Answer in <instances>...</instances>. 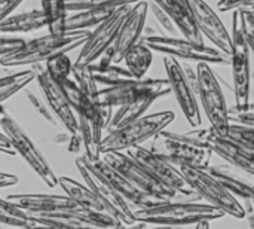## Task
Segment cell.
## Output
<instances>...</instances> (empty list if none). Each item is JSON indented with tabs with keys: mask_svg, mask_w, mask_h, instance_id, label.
<instances>
[{
	"mask_svg": "<svg viewBox=\"0 0 254 229\" xmlns=\"http://www.w3.org/2000/svg\"><path fill=\"white\" fill-rule=\"evenodd\" d=\"M135 221L144 222L150 225H164V227H176L183 228L188 225H199L202 222H213L226 216L220 209L208 204V203H159L147 209L135 210Z\"/></svg>",
	"mask_w": 254,
	"mask_h": 229,
	"instance_id": "1",
	"label": "cell"
},
{
	"mask_svg": "<svg viewBox=\"0 0 254 229\" xmlns=\"http://www.w3.org/2000/svg\"><path fill=\"white\" fill-rule=\"evenodd\" d=\"M91 30H82V31H64L60 34H51L40 36L36 39H31L27 42V45L16 52L15 55L0 60V64L3 67H18V66H34V64H45L51 58L67 54L73 51L74 48H82L89 36Z\"/></svg>",
	"mask_w": 254,
	"mask_h": 229,
	"instance_id": "2",
	"label": "cell"
},
{
	"mask_svg": "<svg viewBox=\"0 0 254 229\" xmlns=\"http://www.w3.org/2000/svg\"><path fill=\"white\" fill-rule=\"evenodd\" d=\"M176 115L171 110H164L152 115H144L143 118L107 133L104 136L101 152L109 151H129L137 146H143L144 142L150 139H156L165 128L174 121Z\"/></svg>",
	"mask_w": 254,
	"mask_h": 229,
	"instance_id": "3",
	"label": "cell"
},
{
	"mask_svg": "<svg viewBox=\"0 0 254 229\" xmlns=\"http://www.w3.org/2000/svg\"><path fill=\"white\" fill-rule=\"evenodd\" d=\"M232 82H234V97L235 109L243 110L250 103V86H252V63H250V46L246 37V27L243 10H234L232 16Z\"/></svg>",
	"mask_w": 254,
	"mask_h": 229,
	"instance_id": "4",
	"label": "cell"
},
{
	"mask_svg": "<svg viewBox=\"0 0 254 229\" xmlns=\"http://www.w3.org/2000/svg\"><path fill=\"white\" fill-rule=\"evenodd\" d=\"M150 149L176 165H192L199 168H208L214 153L210 145L196 142L186 134L171 131H162L155 139Z\"/></svg>",
	"mask_w": 254,
	"mask_h": 229,
	"instance_id": "5",
	"label": "cell"
},
{
	"mask_svg": "<svg viewBox=\"0 0 254 229\" xmlns=\"http://www.w3.org/2000/svg\"><path fill=\"white\" fill-rule=\"evenodd\" d=\"M185 176L189 186L195 191L199 198H204L205 203L220 209L226 215L243 219L246 218V207L232 195L207 168L192 167V165H177Z\"/></svg>",
	"mask_w": 254,
	"mask_h": 229,
	"instance_id": "6",
	"label": "cell"
},
{
	"mask_svg": "<svg viewBox=\"0 0 254 229\" xmlns=\"http://www.w3.org/2000/svg\"><path fill=\"white\" fill-rule=\"evenodd\" d=\"M196 72L199 80L198 98L210 121V127L219 136L228 137L232 122L229 118V106L222 91L219 77L211 69V64L207 63H198Z\"/></svg>",
	"mask_w": 254,
	"mask_h": 229,
	"instance_id": "7",
	"label": "cell"
},
{
	"mask_svg": "<svg viewBox=\"0 0 254 229\" xmlns=\"http://www.w3.org/2000/svg\"><path fill=\"white\" fill-rule=\"evenodd\" d=\"M101 159L107 162L112 168H115L118 173H121L137 189L158 200L159 203H168L177 197L174 191L162 185L141 162H138L128 152L125 153V152H118V151H109L103 153Z\"/></svg>",
	"mask_w": 254,
	"mask_h": 229,
	"instance_id": "8",
	"label": "cell"
},
{
	"mask_svg": "<svg viewBox=\"0 0 254 229\" xmlns=\"http://www.w3.org/2000/svg\"><path fill=\"white\" fill-rule=\"evenodd\" d=\"M76 167L80 176L83 177L85 185L89 186L91 191L97 195L100 203L107 210L109 216H112L115 221L121 222L125 227L137 224L134 209L122 197H119L115 189L107 183V180L98 173L94 161L88 159L85 155H80L76 158Z\"/></svg>",
	"mask_w": 254,
	"mask_h": 229,
	"instance_id": "9",
	"label": "cell"
},
{
	"mask_svg": "<svg viewBox=\"0 0 254 229\" xmlns=\"http://www.w3.org/2000/svg\"><path fill=\"white\" fill-rule=\"evenodd\" d=\"M141 42L152 51L165 54L174 58H183L188 61L207 63V64H231V58L217 48L193 43L185 37H167V36H143Z\"/></svg>",
	"mask_w": 254,
	"mask_h": 229,
	"instance_id": "10",
	"label": "cell"
},
{
	"mask_svg": "<svg viewBox=\"0 0 254 229\" xmlns=\"http://www.w3.org/2000/svg\"><path fill=\"white\" fill-rule=\"evenodd\" d=\"M0 125L3 133L12 140L16 153L31 167V170L48 185V188H55L60 185V179L55 176L46 158L42 155L39 148L27 136V133L18 125V122L6 113V109L1 107Z\"/></svg>",
	"mask_w": 254,
	"mask_h": 229,
	"instance_id": "11",
	"label": "cell"
},
{
	"mask_svg": "<svg viewBox=\"0 0 254 229\" xmlns=\"http://www.w3.org/2000/svg\"><path fill=\"white\" fill-rule=\"evenodd\" d=\"M128 153L131 156H134L138 162H141L162 185H165L167 188L174 191L177 195L188 197V198L198 197L195 194V191L186 182L180 168L176 164H173L171 161H168L167 158H164L162 155L153 152L150 148L137 146V148L129 149Z\"/></svg>",
	"mask_w": 254,
	"mask_h": 229,
	"instance_id": "12",
	"label": "cell"
},
{
	"mask_svg": "<svg viewBox=\"0 0 254 229\" xmlns=\"http://www.w3.org/2000/svg\"><path fill=\"white\" fill-rule=\"evenodd\" d=\"M171 91L168 79H153V77H144V79H134L116 86H107L100 89L98 101L103 106L109 107H121L124 104H128L137 98H141L144 95H159L165 97Z\"/></svg>",
	"mask_w": 254,
	"mask_h": 229,
	"instance_id": "13",
	"label": "cell"
},
{
	"mask_svg": "<svg viewBox=\"0 0 254 229\" xmlns=\"http://www.w3.org/2000/svg\"><path fill=\"white\" fill-rule=\"evenodd\" d=\"M134 6V4H132ZM132 6H121L118 7L110 18H107L103 24H100L89 36L88 42L80 48V52L76 60V66H92L97 63L101 55L113 45L116 36L127 19Z\"/></svg>",
	"mask_w": 254,
	"mask_h": 229,
	"instance_id": "14",
	"label": "cell"
},
{
	"mask_svg": "<svg viewBox=\"0 0 254 229\" xmlns=\"http://www.w3.org/2000/svg\"><path fill=\"white\" fill-rule=\"evenodd\" d=\"M164 67L167 72V79L170 82L171 91L185 115L190 127L199 128L202 124L199 103H198V94L195 92L193 86L190 85L183 66L179 63L177 58L165 55L164 58Z\"/></svg>",
	"mask_w": 254,
	"mask_h": 229,
	"instance_id": "15",
	"label": "cell"
},
{
	"mask_svg": "<svg viewBox=\"0 0 254 229\" xmlns=\"http://www.w3.org/2000/svg\"><path fill=\"white\" fill-rule=\"evenodd\" d=\"M33 69L37 72V83L42 89L45 101L60 121V124L70 133L71 136L79 134V122L73 106L70 104L68 98L65 97L61 86L48 75L45 64H34Z\"/></svg>",
	"mask_w": 254,
	"mask_h": 229,
	"instance_id": "16",
	"label": "cell"
},
{
	"mask_svg": "<svg viewBox=\"0 0 254 229\" xmlns=\"http://www.w3.org/2000/svg\"><path fill=\"white\" fill-rule=\"evenodd\" d=\"M147 13H149V0L140 1L131 7L127 19L124 21V24L116 36V40L109 48V51L115 57V64H119L121 61H124L125 54L132 46H135L137 43L141 42V39L144 36Z\"/></svg>",
	"mask_w": 254,
	"mask_h": 229,
	"instance_id": "17",
	"label": "cell"
},
{
	"mask_svg": "<svg viewBox=\"0 0 254 229\" xmlns=\"http://www.w3.org/2000/svg\"><path fill=\"white\" fill-rule=\"evenodd\" d=\"M195 22L202 36H205L214 46L231 58L232 54V34L228 31L219 15L204 0H189Z\"/></svg>",
	"mask_w": 254,
	"mask_h": 229,
	"instance_id": "18",
	"label": "cell"
},
{
	"mask_svg": "<svg viewBox=\"0 0 254 229\" xmlns=\"http://www.w3.org/2000/svg\"><path fill=\"white\" fill-rule=\"evenodd\" d=\"M13 204L33 215H51L63 212H76L80 210L68 195L57 194H13L6 197Z\"/></svg>",
	"mask_w": 254,
	"mask_h": 229,
	"instance_id": "19",
	"label": "cell"
},
{
	"mask_svg": "<svg viewBox=\"0 0 254 229\" xmlns=\"http://www.w3.org/2000/svg\"><path fill=\"white\" fill-rule=\"evenodd\" d=\"M94 164H95V168L98 170V173L107 180V183L115 189V192L119 197H122L134 209V212L159 204L158 200H155V198L146 195L144 192H141L140 189H137L129 180H127L121 173H118L115 168H112L103 159L94 161Z\"/></svg>",
	"mask_w": 254,
	"mask_h": 229,
	"instance_id": "20",
	"label": "cell"
},
{
	"mask_svg": "<svg viewBox=\"0 0 254 229\" xmlns=\"http://www.w3.org/2000/svg\"><path fill=\"white\" fill-rule=\"evenodd\" d=\"M208 145L213 149V152L219 155L222 159H225L228 164L254 177V151L237 143L229 137L219 136L216 131H213Z\"/></svg>",
	"mask_w": 254,
	"mask_h": 229,
	"instance_id": "21",
	"label": "cell"
},
{
	"mask_svg": "<svg viewBox=\"0 0 254 229\" xmlns=\"http://www.w3.org/2000/svg\"><path fill=\"white\" fill-rule=\"evenodd\" d=\"M176 22L182 36L193 43L204 45V36L196 27L195 16L189 0H153Z\"/></svg>",
	"mask_w": 254,
	"mask_h": 229,
	"instance_id": "22",
	"label": "cell"
},
{
	"mask_svg": "<svg viewBox=\"0 0 254 229\" xmlns=\"http://www.w3.org/2000/svg\"><path fill=\"white\" fill-rule=\"evenodd\" d=\"M207 170L237 198H243L246 201L253 197L254 185L237 174V168L234 165H210Z\"/></svg>",
	"mask_w": 254,
	"mask_h": 229,
	"instance_id": "23",
	"label": "cell"
},
{
	"mask_svg": "<svg viewBox=\"0 0 254 229\" xmlns=\"http://www.w3.org/2000/svg\"><path fill=\"white\" fill-rule=\"evenodd\" d=\"M48 27V19L43 9H31L22 13L10 15L0 21L1 34L7 33H30Z\"/></svg>",
	"mask_w": 254,
	"mask_h": 229,
	"instance_id": "24",
	"label": "cell"
},
{
	"mask_svg": "<svg viewBox=\"0 0 254 229\" xmlns=\"http://www.w3.org/2000/svg\"><path fill=\"white\" fill-rule=\"evenodd\" d=\"M161 98L159 95H155V94H150V95H144L141 98H137L128 104H124L121 107H118V110L115 112L113 115V119L107 128V133L110 131H115V130H119L140 118H143L146 115V112L149 110V107L158 100Z\"/></svg>",
	"mask_w": 254,
	"mask_h": 229,
	"instance_id": "25",
	"label": "cell"
},
{
	"mask_svg": "<svg viewBox=\"0 0 254 229\" xmlns=\"http://www.w3.org/2000/svg\"><path fill=\"white\" fill-rule=\"evenodd\" d=\"M60 186L64 191L65 195H68L79 207L89 210V212H97V213H107L104 206L100 203L97 195L91 191L89 186L79 183L74 179L70 177H60ZM112 218V216H110Z\"/></svg>",
	"mask_w": 254,
	"mask_h": 229,
	"instance_id": "26",
	"label": "cell"
},
{
	"mask_svg": "<svg viewBox=\"0 0 254 229\" xmlns=\"http://www.w3.org/2000/svg\"><path fill=\"white\" fill-rule=\"evenodd\" d=\"M110 7H92V9H83L73 12L68 15L67 22H65V31H82V30H89L92 27H98L103 24L107 18L113 15L116 10Z\"/></svg>",
	"mask_w": 254,
	"mask_h": 229,
	"instance_id": "27",
	"label": "cell"
},
{
	"mask_svg": "<svg viewBox=\"0 0 254 229\" xmlns=\"http://www.w3.org/2000/svg\"><path fill=\"white\" fill-rule=\"evenodd\" d=\"M124 61L127 69L134 75L135 79H144L153 61V51L147 45L140 42L125 54Z\"/></svg>",
	"mask_w": 254,
	"mask_h": 229,
	"instance_id": "28",
	"label": "cell"
},
{
	"mask_svg": "<svg viewBox=\"0 0 254 229\" xmlns=\"http://www.w3.org/2000/svg\"><path fill=\"white\" fill-rule=\"evenodd\" d=\"M0 221L3 225L12 228H30L37 225L30 212L13 204L6 197L0 200Z\"/></svg>",
	"mask_w": 254,
	"mask_h": 229,
	"instance_id": "29",
	"label": "cell"
},
{
	"mask_svg": "<svg viewBox=\"0 0 254 229\" xmlns=\"http://www.w3.org/2000/svg\"><path fill=\"white\" fill-rule=\"evenodd\" d=\"M42 9L48 19V31L51 34L64 33L68 18L65 0H42Z\"/></svg>",
	"mask_w": 254,
	"mask_h": 229,
	"instance_id": "30",
	"label": "cell"
},
{
	"mask_svg": "<svg viewBox=\"0 0 254 229\" xmlns=\"http://www.w3.org/2000/svg\"><path fill=\"white\" fill-rule=\"evenodd\" d=\"M34 79H37V72L33 67L22 70V72L4 75L0 82V101L4 103L9 97L15 95L18 91L25 88Z\"/></svg>",
	"mask_w": 254,
	"mask_h": 229,
	"instance_id": "31",
	"label": "cell"
},
{
	"mask_svg": "<svg viewBox=\"0 0 254 229\" xmlns=\"http://www.w3.org/2000/svg\"><path fill=\"white\" fill-rule=\"evenodd\" d=\"M91 70L94 73V77L98 83L107 86H116L129 80H134V75L127 69V67H121L119 64H112L107 67H100L97 64L91 66Z\"/></svg>",
	"mask_w": 254,
	"mask_h": 229,
	"instance_id": "32",
	"label": "cell"
},
{
	"mask_svg": "<svg viewBox=\"0 0 254 229\" xmlns=\"http://www.w3.org/2000/svg\"><path fill=\"white\" fill-rule=\"evenodd\" d=\"M73 80L77 83V86L91 98L97 100L98 101V94H100V89H98V82L95 80L94 77V73L91 70V66H76L73 67Z\"/></svg>",
	"mask_w": 254,
	"mask_h": 229,
	"instance_id": "33",
	"label": "cell"
},
{
	"mask_svg": "<svg viewBox=\"0 0 254 229\" xmlns=\"http://www.w3.org/2000/svg\"><path fill=\"white\" fill-rule=\"evenodd\" d=\"M45 67H46L48 75L57 83H61L65 79H70V75L73 73L74 63H71V60L67 54H61V55H57V57L51 58L49 61H46Z\"/></svg>",
	"mask_w": 254,
	"mask_h": 229,
	"instance_id": "34",
	"label": "cell"
},
{
	"mask_svg": "<svg viewBox=\"0 0 254 229\" xmlns=\"http://www.w3.org/2000/svg\"><path fill=\"white\" fill-rule=\"evenodd\" d=\"M144 0H65L68 12H77L83 9L92 7H121V6H132Z\"/></svg>",
	"mask_w": 254,
	"mask_h": 229,
	"instance_id": "35",
	"label": "cell"
},
{
	"mask_svg": "<svg viewBox=\"0 0 254 229\" xmlns=\"http://www.w3.org/2000/svg\"><path fill=\"white\" fill-rule=\"evenodd\" d=\"M149 12H152L153 18L158 22V25L161 27L164 36H167V37H180L179 34H182V33L177 28L173 18L161 6H158L153 0H149Z\"/></svg>",
	"mask_w": 254,
	"mask_h": 229,
	"instance_id": "36",
	"label": "cell"
},
{
	"mask_svg": "<svg viewBox=\"0 0 254 229\" xmlns=\"http://www.w3.org/2000/svg\"><path fill=\"white\" fill-rule=\"evenodd\" d=\"M27 100H28V103L31 104V107L36 110V113L43 119V121H46L49 125H52V127H58V124H60V121L57 119V116L54 115V112L51 110V107L48 106V103L46 101H43L42 98H39L36 94H33V92H27Z\"/></svg>",
	"mask_w": 254,
	"mask_h": 229,
	"instance_id": "37",
	"label": "cell"
},
{
	"mask_svg": "<svg viewBox=\"0 0 254 229\" xmlns=\"http://www.w3.org/2000/svg\"><path fill=\"white\" fill-rule=\"evenodd\" d=\"M28 40H24L22 37H12V36H6L1 34V40H0V60L9 58L12 55H15L16 52H19Z\"/></svg>",
	"mask_w": 254,
	"mask_h": 229,
	"instance_id": "38",
	"label": "cell"
},
{
	"mask_svg": "<svg viewBox=\"0 0 254 229\" xmlns=\"http://www.w3.org/2000/svg\"><path fill=\"white\" fill-rule=\"evenodd\" d=\"M228 137L235 140L237 143H240V145H243V146L254 151V128L241 127V125L232 124Z\"/></svg>",
	"mask_w": 254,
	"mask_h": 229,
	"instance_id": "39",
	"label": "cell"
},
{
	"mask_svg": "<svg viewBox=\"0 0 254 229\" xmlns=\"http://www.w3.org/2000/svg\"><path fill=\"white\" fill-rule=\"evenodd\" d=\"M229 118H231V122L235 124V125L254 128V113L240 112L235 107H229Z\"/></svg>",
	"mask_w": 254,
	"mask_h": 229,
	"instance_id": "40",
	"label": "cell"
},
{
	"mask_svg": "<svg viewBox=\"0 0 254 229\" xmlns=\"http://www.w3.org/2000/svg\"><path fill=\"white\" fill-rule=\"evenodd\" d=\"M254 4V0H220L217 7L222 12H229V10H238L244 9Z\"/></svg>",
	"mask_w": 254,
	"mask_h": 229,
	"instance_id": "41",
	"label": "cell"
},
{
	"mask_svg": "<svg viewBox=\"0 0 254 229\" xmlns=\"http://www.w3.org/2000/svg\"><path fill=\"white\" fill-rule=\"evenodd\" d=\"M243 18H244V27H246V37H247L252 52L254 54V15L249 10H243Z\"/></svg>",
	"mask_w": 254,
	"mask_h": 229,
	"instance_id": "42",
	"label": "cell"
},
{
	"mask_svg": "<svg viewBox=\"0 0 254 229\" xmlns=\"http://www.w3.org/2000/svg\"><path fill=\"white\" fill-rule=\"evenodd\" d=\"M24 0H0V21L6 19L12 15V12L22 3Z\"/></svg>",
	"mask_w": 254,
	"mask_h": 229,
	"instance_id": "43",
	"label": "cell"
},
{
	"mask_svg": "<svg viewBox=\"0 0 254 229\" xmlns=\"http://www.w3.org/2000/svg\"><path fill=\"white\" fill-rule=\"evenodd\" d=\"M0 151L3 153H6V155H10V156L16 155V151H15V146H13L12 140L4 133L0 136Z\"/></svg>",
	"mask_w": 254,
	"mask_h": 229,
	"instance_id": "44",
	"label": "cell"
},
{
	"mask_svg": "<svg viewBox=\"0 0 254 229\" xmlns=\"http://www.w3.org/2000/svg\"><path fill=\"white\" fill-rule=\"evenodd\" d=\"M82 148H83V140H82L80 134L71 136V139L68 142V152L70 153H77V152H80Z\"/></svg>",
	"mask_w": 254,
	"mask_h": 229,
	"instance_id": "45",
	"label": "cell"
},
{
	"mask_svg": "<svg viewBox=\"0 0 254 229\" xmlns=\"http://www.w3.org/2000/svg\"><path fill=\"white\" fill-rule=\"evenodd\" d=\"M18 183V177L15 174H9V173H0V188H7V186H13Z\"/></svg>",
	"mask_w": 254,
	"mask_h": 229,
	"instance_id": "46",
	"label": "cell"
},
{
	"mask_svg": "<svg viewBox=\"0 0 254 229\" xmlns=\"http://www.w3.org/2000/svg\"><path fill=\"white\" fill-rule=\"evenodd\" d=\"M127 229H182L176 228V227H164V225H150V224H144V222H137L131 227H127Z\"/></svg>",
	"mask_w": 254,
	"mask_h": 229,
	"instance_id": "47",
	"label": "cell"
},
{
	"mask_svg": "<svg viewBox=\"0 0 254 229\" xmlns=\"http://www.w3.org/2000/svg\"><path fill=\"white\" fill-rule=\"evenodd\" d=\"M70 139H71V134H70V133L58 134V136H55V143H68Z\"/></svg>",
	"mask_w": 254,
	"mask_h": 229,
	"instance_id": "48",
	"label": "cell"
},
{
	"mask_svg": "<svg viewBox=\"0 0 254 229\" xmlns=\"http://www.w3.org/2000/svg\"><path fill=\"white\" fill-rule=\"evenodd\" d=\"M193 229H210V222H202V224L196 225Z\"/></svg>",
	"mask_w": 254,
	"mask_h": 229,
	"instance_id": "49",
	"label": "cell"
},
{
	"mask_svg": "<svg viewBox=\"0 0 254 229\" xmlns=\"http://www.w3.org/2000/svg\"><path fill=\"white\" fill-rule=\"evenodd\" d=\"M13 229H49L48 227L43 225H36V227H30V228H13Z\"/></svg>",
	"mask_w": 254,
	"mask_h": 229,
	"instance_id": "50",
	"label": "cell"
},
{
	"mask_svg": "<svg viewBox=\"0 0 254 229\" xmlns=\"http://www.w3.org/2000/svg\"><path fill=\"white\" fill-rule=\"evenodd\" d=\"M243 10H249V12H252L254 15V4H252V6H249V7H244Z\"/></svg>",
	"mask_w": 254,
	"mask_h": 229,
	"instance_id": "51",
	"label": "cell"
},
{
	"mask_svg": "<svg viewBox=\"0 0 254 229\" xmlns=\"http://www.w3.org/2000/svg\"><path fill=\"white\" fill-rule=\"evenodd\" d=\"M115 229H127V227H125V225H121V227H118V228Z\"/></svg>",
	"mask_w": 254,
	"mask_h": 229,
	"instance_id": "52",
	"label": "cell"
},
{
	"mask_svg": "<svg viewBox=\"0 0 254 229\" xmlns=\"http://www.w3.org/2000/svg\"><path fill=\"white\" fill-rule=\"evenodd\" d=\"M250 200H252V204H253V209H254V192H253V197H252Z\"/></svg>",
	"mask_w": 254,
	"mask_h": 229,
	"instance_id": "53",
	"label": "cell"
},
{
	"mask_svg": "<svg viewBox=\"0 0 254 229\" xmlns=\"http://www.w3.org/2000/svg\"><path fill=\"white\" fill-rule=\"evenodd\" d=\"M253 80H254V73H253Z\"/></svg>",
	"mask_w": 254,
	"mask_h": 229,
	"instance_id": "54",
	"label": "cell"
},
{
	"mask_svg": "<svg viewBox=\"0 0 254 229\" xmlns=\"http://www.w3.org/2000/svg\"><path fill=\"white\" fill-rule=\"evenodd\" d=\"M219 1H220V0H219Z\"/></svg>",
	"mask_w": 254,
	"mask_h": 229,
	"instance_id": "55",
	"label": "cell"
}]
</instances>
